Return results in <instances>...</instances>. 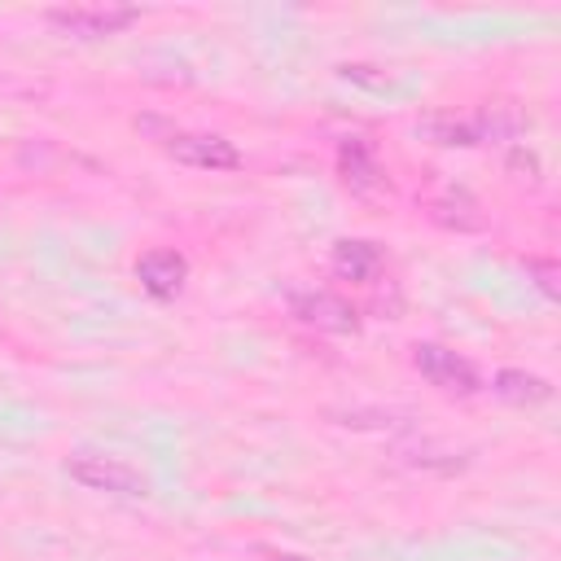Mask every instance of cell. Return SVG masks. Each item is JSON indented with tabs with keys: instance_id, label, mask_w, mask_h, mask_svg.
Segmentation results:
<instances>
[{
	"instance_id": "obj_8",
	"label": "cell",
	"mask_w": 561,
	"mask_h": 561,
	"mask_svg": "<svg viewBox=\"0 0 561 561\" xmlns=\"http://www.w3.org/2000/svg\"><path fill=\"white\" fill-rule=\"evenodd\" d=\"M337 167H342V180H346L355 193H377V188H386V175H381V167H377L368 140H359V136H346V140L337 145Z\"/></svg>"
},
{
	"instance_id": "obj_4",
	"label": "cell",
	"mask_w": 561,
	"mask_h": 561,
	"mask_svg": "<svg viewBox=\"0 0 561 561\" xmlns=\"http://www.w3.org/2000/svg\"><path fill=\"white\" fill-rule=\"evenodd\" d=\"M517 127H522L517 114H491V110H482L478 118H430L416 131L421 136H434V145H482V140H495V136H513Z\"/></svg>"
},
{
	"instance_id": "obj_10",
	"label": "cell",
	"mask_w": 561,
	"mask_h": 561,
	"mask_svg": "<svg viewBox=\"0 0 561 561\" xmlns=\"http://www.w3.org/2000/svg\"><path fill=\"white\" fill-rule=\"evenodd\" d=\"M500 399L508 403H543L548 399V381L535 377V373H522V368H504L495 373V386H491Z\"/></svg>"
},
{
	"instance_id": "obj_3",
	"label": "cell",
	"mask_w": 561,
	"mask_h": 561,
	"mask_svg": "<svg viewBox=\"0 0 561 561\" xmlns=\"http://www.w3.org/2000/svg\"><path fill=\"white\" fill-rule=\"evenodd\" d=\"M136 18H140V9H131V4H70V9H53V13H48V22H53L61 35H75V39L118 35V31H127Z\"/></svg>"
},
{
	"instance_id": "obj_7",
	"label": "cell",
	"mask_w": 561,
	"mask_h": 561,
	"mask_svg": "<svg viewBox=\"0 0 561 561\" xmlns=\"http://www.w3.org/2000/svg\"><path fill=\"white\" fill-rule=\"evenodd\" d=\"M136 280L153 294V298H175L188 280V263L180 250H149L136 259Z\"/></svg>"
},
{
	"instance_id": "obj_11",
	"label": "cell",
	"mask_w": 561,
	"mask_h": 561,
	"mask_svg": "<svg viewBox=\"0 0 561 561\" xmlns=\"http://www.w3.org/2000/svg\"><path fill=\"white\" fill-rule=\"evenodd\" d=\"M526 272L539 280V289H543L548 298H557V294H561V285H557V267H552V263H539V259H530V263H526Z\"/></svg>"
},
{
	"instance_id": "obj_6",
	"label": "cell",
	"mask_w": 561,
	"mask_h": 561,
	"mask_svg": "<svg viewBox=\"0 0 561 561\" xmlns=\"http://www.w3.org/2000/svg\"><path fill=\"white\" fill-rule=\"evenodd\" d=\"M289 311L302 320V324H316V329H329V333H355L359 329V311L337 298V294H320V289H298L289 298Z\"/></svg>"
},
{
	"instance_id": "obj_2",
	"label": "cell",
	"mask_w": 561,
	"mask_h": 561,
	"mask_svg": "<svg viewBox=\"0 0 561 561\" xmlns=\"http://www.w3.org/2000/svg\"><path fill=\"white\" fill-rule=\"evenodd\" d=\"M70 478L92 486V491H110V495H145L149 491V478L118 460V456H96V451H83V456H70Z\"/></svg>"
},
{
	"instance_id": "obj_1",
	"label": "cell",
	"mask_w": 561,
	"mask_h": 561,
	"mask_svg": "<svg viewBox=\"0 0 561 561\" xmlns=\"http://www.w3.org/2000/svg\"><path fill=\"white\" fill-rule=\"evenodd\" d=\"M412 364H416V373H421L430 386H438V390H447V394H478V390H482L478 368H473L465 355H456V351H447V346H438V342H416V346H412Z\"/></svg>"
},
{
	"instance_id": "obj_9",
	"label": "cell",
	"mask_w": 561,
	"mask_h": 561,
	"mask_svg": "<svg viewBox=\"0 0 561 561\" xmlns=\"http://www.w3.org/2000/svg\"><path fill=\"white\" fill-rule=\"evenodd\" d=\"M329 263H333V272L342 276V280H373L377 272H381V250L373 245V241H337L333 245V254H329Z\"/></svg>"
},
{
	"instance_id": "obj_5",
	"label": "cell",
	"mask_w": 561,
	"mask_h": 561,
	"mask_svg": "<svg viewBox=\"0 0 561 561\" xmlns=\"http://www.w3.org/2000/svg\"><path fill=\"white\" fill-rule=\"evenodd\" d=\"M162 145L184 167H202V171H237L241 167L237 145L224 136H210V131H167Z\"/></svg>"
}]
</instances>
